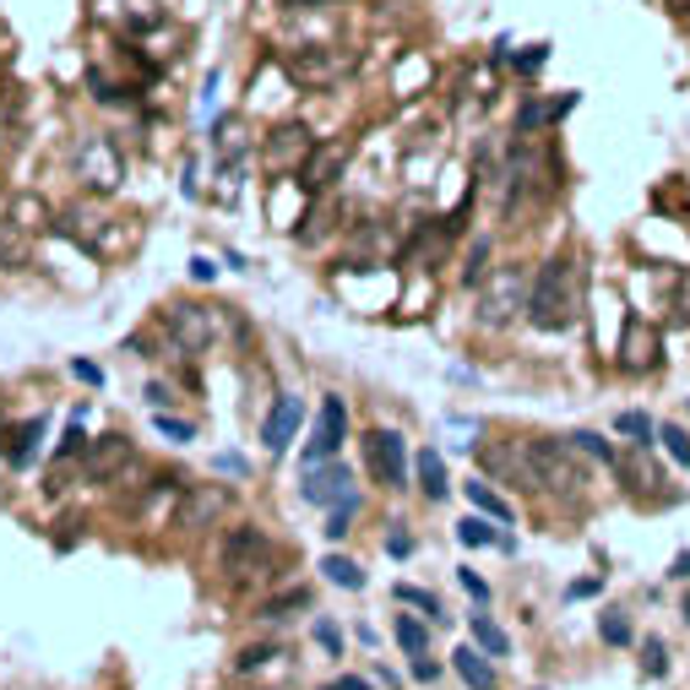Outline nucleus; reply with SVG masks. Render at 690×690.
<instances>
[{
	"mask_svg": "<svg viewBox=\"0 0 690 690\" xmlns=\"http://www.w3.org/2000/svg\"><path fill=\"white\" fill-rule=\"evenodd\" d=\"M82 446H87V436H82V425H71V430L61 436V446H55V462H61V457H76Z\"/></svg>",
	"mask_w": 690,
	"mask_h": 690,
	"instance_id": "58836bf2",
	"label": "nucleus"
},
{
	"mask_svg": "<svg viewBox=\"0 0 690 690\" xmlns=\"http://www.w3.org/2000/svg\"><path fill=\"white\" fill-rule=\"evenodd\" d=\"M348 158H354V147H348V142L311 147V158H305V169H300V186H305V196H321V190L337 186V180H343V169H348Z\"/></svg>",
	"mask_w": 690,
	"mask_h": 690,
	"instance_id": "9d476101",
	"label": "nucleus"
},
{
	"mask_svg": "<svg viewBox=\"0 0 690 690\" xmlns=\"http://www.w3.org/2000/svg\"><path fill=\"white\" fill-rule=\"evenodd\" d=\"M457 539H462L468 550H484V544H501V550H511V539H505V533H495L484 516H468V522H457Z\"/></svg>",
	"mask_w": 690,
	"mask_h": 690,
	"instance_id": "5701e85b",
	"label": "nucleus"
},
{
	"mask_svg": "<svg viewBox=\"0 0 690 690\" xmlns=\"http://www.w3.org/2000/svg\"><path fill=\"white\" fill-rule=\"evenodd\" d=\"M615 468H620V479H626L636 495H652V490H658V468H652L647 446H630L626 457H615Z\"/></svg>",
	"mask_w": 690,
	"mask_h": 690,
	"instance_id": "a211bd4d",
	"label": "nucleus"
},
{
	"mask_svg": "<svg viewBox=\"0 0 690 690\" xmlns=\"http://www.w3.org/2000/svg\"><path fill=\"white\" fill-rule=\"evenodd\" d=\"M414 462H419V490H425L430 501H440V495L451 490V479H446V462H440V451H436V446H425V451H419Z\"/></svg>",
	"mask_w": 690,
	"mask_h": 690,
	"instance_id": "412c9836",
	"label": "nucleus"
},
{
	"mask_svg": "<svg viewBox=\"0 0 690 690\" xmlns=\"http://www.w3.org/2000/svg\"><path fill=\"white\" fill-rule=\"evenodd\" d=\"M153 425H158V430H164L169 440H196V430H190V425H180V419H169V414H158Z\"/></svg>",
	"mask_w": 690,
	"mask_h": 690,
	"instance_id": "a19ab883",
	"label": "nucleus"
},
{
	"mask_svg": "<svg viewBox=\"0 0 690 690\" xmlns=\"http://www.w3.org/2000/svg\"><path fill=\"white\" fill-rule=\"evenodd\" d=\"M516 311H527V278H522V266H501V278L479 300V321L484 326H505Z\"/></svg>",
	"mask_w": 690,
	"mask_h": 690,
	"instance_id": "39448f33",
	"label": "nucleus"
},
{
	"mask_svg": "<svg viewBox=\"0 0 690 690\" xmlns=\"http://www.w3.org/2000/svg\"><path fill=\"white\" fill-rule=\"evenodd\" d=\"M473 641H479L490 658H505V652H511V636H505V630L495 626L490 615H473Z\"/></svg>",
	"mask_w": 690,
	"mask_h": 690,
	"instance_id": "393cba45",
	"label": "nucleus"
},
{
	"mask_svg": "<svg viewBox=\"0 0 690 690\" xmlns=\"http://www.w3.org/2000/svg\"><path fill=\"white\" fill-rule=\"evenodd\" d=\"M663 11L669 17H690V0H663Z\"/></svg>",
	"mask_w": 690,
	"mask_h": 690,
	"instance_id": "864d4df0",
	"label": "nucleus"
},
{
	"mask_svg": "<svg viewBox=\"0 0 690 690\" xmlns=\"http://www.w3.org/2000/svg\"><path fill=\"white\" fill-rule=\"evenodd\" d=\"M44 430H50V419H44V414L22 425V440H11V462H17V468H28V462L39 457V436H44Z\"/></svg>",
	"mask_w": 690,
	"mask_h": 690,
	"instance_id": "b1692460",
	"label": "nucleus"
},
{
	"mask_svg": "<svg viewBox=\"0 0 690 690\" xmlns=\"http://www.w3.org/2000/svg\"><path fill=\"white\" fill-rule=\"evenodd\" d=\"M669 576H680V582L690 576V550H686V555H675V565H669Z\"/></svg>",
	"mask_w": 690,
	"mask_h": 690,
	"instance_id": "603ef678",
	"label": "nucleus"
},
{
	"mask_svg": "<svg viewBox=\"0 0 690 690\" xmlns=\"http://www.w3.org/2000/svg\"><path fill=\"white\" fill-rule=\"evenodd\" d=\"M615 430H620L630 446H652V440H658V430H652V419H647V414H620V419H615Z\"/></svg>",
	"mask_w": 690,
	"mask_h": 690,
	"instance_id": "c85d7f7f",
	"label": "nucleus"
},
{
	"mask_svg": "<svg viewBox=\"0 0 690 690\" xmlns=\"http://www.w3.org/2000/svg\"><path fill=\"white\" fill-rule=\"evenodd\" d=\"M305 501L326 505V511L343 501H359V495H354V473H348L343 462H332V457H326V462H305Z\"/></svg>",
	"mask_w": 690,
	"mask_h": 690,
	"instance_id": "0eeeda50",
	"label": "nucleus"
},
{
	"mask_svg": "<svg viewBox=\"0 0 690 690\" xmlns=\"http://www.w3.org/2000/svg\"><path fill=\"white\" fill-rule=\"evenodd\" d=\"M571 104H576V93H561L555 104H539V98H527V104H522V115H516V136H527V130H544L550 121L571 115Z\"/></svg>",
	"mask_w": 690,
	"mask_h": 690,
	"instance_id": "6ab92c4d",
	"label": "nucleus"
},
{
	"mask_svg": "<svg viewBox=\"0 0 690 690\" xmlns=\"http://www.w3.org/2000/svg\"><path fill=\"white\" fill-rule=\"evenodd\" d=\"M593 457H582L571 440H527V490L550 495H587L593 484Z\"/></svg>",
	"mask_w": 690,
	"mask_h": 690,
	"instance_id": "f03ea898",
	"label": "nucleus"
},
{
	"mask_svg": "<svg viewBox=\"0 0 690 690\" xmlns=\"http://www.w3.org/2000/svg\"><path fill=\"white\" fill-rule=\"evenodd\" d=\"M397 647L419 658V652L430 647V626H425V620H414V615H397Z\"/></svg>",
	"mask_w": 690,
	"mask_h": 690,
	"instance_id": "a878e982",
	"label": "nucleus"
},
{
	"mask_svg": "<svg viewBox=\"0 0 690 690\" xmlns=\"http://www.w3.org/2000/svg\"><path fill=\"white\" fill-rule=\"evenodd\" d=\"M190 272H196V278H201V283H212V278H218V266H212V261H201V255H196V261H190Z\"/></svg>",
	"mask_w": 690,
	"mask_h": 690,
	"instance_id": "8fccbe9b",
	"label": "nucleus"
},
{
	"mask_svg": "<svg viewBox=\"0 0 690 690\" xmlns=\"http://www.w3.org/2000/svg\"><path fill=\"white\" fill-rule=\"evenodd\" d=\"M229 505H234V495L223 484H190L186 505H180V527L186 533H207V527H218L229 516Z\"/></svg>",
	"mask_w": 690,
	"mask_h": 690,
	"instance_id": "1a4fd4ad",
	"label": "nucleus"
},
{
	"mask_svg": "<svg viewBox=\"0 0 690 690\" xmlns=\"http://www.w3.org/2000/svg\"><path fill=\"white\" fill-rule=\"evenodd\" d=\"M300 419H305V402H300V397H278L272 414H266V425H261V446H266L272 457H283L294 430H300Z\"/></svg>",
	"mask_w": 690,
	"mask_h": 690,
	"instance_id": "ddd939ff",
	"label": "nucleus"
},
{
	"mask_svg": "<svg viewBox=\"0 0 690 690\" xmlns=\"http://www.w3.org/2000/svg\"><path fill=\"white\" fill-rule=\"evenodd\" d=\"M354 505H359V501L332 505V516H326V539H348V527H354Z\"/></svg>",
	"mask_w": 690,
	"mask_h": 690,
	"instance_id": "72a5a7b5",
	"label": "nucleus"
},
{
	"mask_svg": "<svg viewBox=\"0 0 690 690\" xmlns=\"http://www.w3.org/2000/svg\"><path fill=\"white\" fill-rule=\"evenodd\" d=\"M462 587H468V593H473L479 604L490 598V582H484V576H473V571H462Z\"/></svg>",
	"mask_w": 690,
	"mask_h": 690,
	"instance_id": "a18cd8bd",
	"label": "nucleus"
},
{
	"mask_svg": "<svg viewBox=\"0 0 690 690\" xmlns=\"http://www.w3.org/2000/svg\"><path fill=\"white\" fill-rule=\"evenodd\" d=\"M658 440L669 446V457H675L680 468H690V436L680 430V425H663V430H658Z\"/></svg>",
	"mask_w": 690,
	"mask_h": 690,
	"instance_id": "2f4dec72",
	"label": "nucleus"
},
{
	"mask_svg": "<svg viewBox=\"0 0 690 690\" xmlns=\"http://www.w3.org/2000/svg\"><path fill=\"white\" fill-rule=\"evenodd\" d=\"M397 604L419 609L425 620H440V598H436V593H425V587H408V582H397Z\"/></svg>",
	"mask_w": 690,
	"mask_h": 690,
	"instance_id": "cd10ccee",
	"label": "nucleus"
},
{
	"mask_svg": "<svg viewBox=\"0 0 690 690\" xmlns=\"http://www.w3.org/2000/svg\"><path fill=\"white\" fill-rule=\"evenodd\" d=\"M315 641H321V647H326V652H332V658H337V652H343V630L332 626V620H321V626H315Z\"/></svg>",
	"mask_w": 690,
	"mask_h": 690,
	"instance_id": "ea45409f",
	"label": "nucleus"
},
{
	"mask_svg": "<svg viewBox=\"0 0 690 690\" xmlns=\"http://www.w3.org/2000/svg\"><path fill=\"white\" fill-rule=\"evenodd\" d=\"M598 593H604V582H598V576H587V582H571V587H565V598H571V604H576V598H598Z\"/></svg>",
	"mask_w": 690,
	"mask_h": 690,
	"instance_id": "79ce46f5",
	"label": "nucleus"
},
{
	"mask_svg": "<svg viewBox=\"0 0 690 690\" xmlns=\"http://www.w3.org/2000/svg\"><path fill=\"white\" fill-rule=\"evenodd\" d=\"M321 576H326L332 587H343V593H359V587H365V571L348 561V555H326V561H321Z\"/></svg>",
	"mask_w": 690,
	"mask_h": 690,
	"instance_id": "4be33fe9",
	"label": "nucleus"
},
{
	"mask_svg": "<svg viewBox=\"0 0 690 690\" xmlns=\"http://www.w3.org/2000/svg\"><path fill=\"white\" fill-rule=\"evenodd\" d=\"M289 609H311V587H289V593L272 598L261 615H266V620H289Z\"/></svg>",
	"mask_w": 690,
	"mask_h": 690,
	"instance_id": "c756f323",
	"label": "nucleus"
},
{
	"mask_svg": "<svg viewBox=\"0 0 690 690\" xmlns=\"http://www.w3.org/2000/svg\"><path fill=\"white\" fill-rule=\"evenodd\" d=\"M451 669L462 675V686L468 690H495L501 680H495V663L484 658V647H457L451 652Z\"/></svg>",
	"mask_w": 690,
	"mask_h": 690,
	"instance_id": "f3484780",
	"label": "nucleus"
},
{
	"mask_svg": "<svg viewBox=\"0 0 690 690\" xmlns=\"http://www.w3.org/2000/svg\"><path fill=\"white\" fill-rule=\"evenodd\" d=\"M565 440H571V446H576L582 457H593V462H604V468H615V446H609V440L598 436V430H576V436H565Z\"/></svg>",
	"mask_w": 690,
	"mask_h": 690,
	"instance_id": "bb28decb",
	"label": "nucleus"
},
{
	"mask_svg": "<svg viewBox=\"0 0 690 690\" xmlns=\"http://www.w3.org/2000/svg\"><path fill=\"white\" fill-rule=\"evenodd\" d=\"M283 71H289L300 87H332V82L348 71V55H337V50H321V44H305V50H289Z\"/></svg>",
	"mask_w": 690,
	"mask_h": 690,
	"instance_id": "423d86ee",
	"label": "nucleus"
},
{
	"mask_svg": "<svg viewBox=\"0 0 690 690\" xmlns=\"http://www.w3.org/2000/svg\"><path fill=\"white\" fill-rule=\"evenodd\" d=\"M408 550H414V539H402V533H391V539H386V555H397V561H402Z\"/></svg>",
	"mask_w": 690,
	"mask_h": 690,
	"instance_id": "de8ad7c7",
	"label": "nucleus"
},
{
	"mask_svg": "<svg viewBox=\"0 0 690 690\" xmlns=\"http://www.w3.org/2000/svg\"><path fill=\"white\" fill-rule=\"evenodd\" d=\"M343 436H348V408H343V397H326V402H321V419H315V436H311V446H305V462L337 457Z\"/></svg>",
	"mask_w": 690,
	"mask_h": 690,
	"instance_id": "9b49d317",
	"label": "nucleus"
},
{
	"mask_svg": "<svg viewBox=\"0 0 690 690\" xmlns=\"http://www.w3.org/2000/svg\"><path fill=\"white\" fill-rule=\"evenodd\" d=\"M598 636H604L609 647H630V620L620 609H609V615H598Z\"/></svg>",
	"mask_w": 690,
	"mask_h": 690,
	"instance_id": "7c9ffc66",
	"label": "nucleus"
},
{
	"mask_svg": "<svg viewBox=\"0 0 690 690\" xmlns=\"http://www.w3.org/2000/svg\"><path fill=\"white\" fill-rule=\"evenodd\" d=\"M311 147H315V136L305 126H278L266 142H261V158H266L272 175H294V169H305Z\"/></svg>",
	"mask_w": 690,
	"mask_h": 690,
	"instance_id": "6e6552de",
	"label": "nucleus"
},
{
	"mask_svg": "<svg viewBox=\"0 0 690 690\" xmlns=\"http://www.w3.org/2000/svg\"><path fill=\"white\" fill-rule=\"evenodd\" d=\"M71 376H76V380H87V386H104V370H98L93 359H76V365H71Z\"/></svg>",
	"mask_w": 690,
	"mask_h": 690,
	"instance_id": "c03bdc74",
	"label": "nucleus"
},
{
	"mask_svg": "<svg viewBox=\"0 0 690 690\" xmlns=\"http://www.w3.org/2000/svg\"><path fill=\"white\" fill-rule=\"evenodd\" d=\"M620 365H626L630 376H641V370H652V365H658V332H652L647 321H626V337H620Z\"/></svg>",
	"mask_w": 690,
	"mask_h": 690,
	"instance_id": "dca6fc26",
	"label": "nucleus"
},
{
	"mask_svg": "<svg viewBox=\"0 0 690 690\" xmlns=\"http://www.w3.org/2000/svg\"><path fill=\"white\" fill-rule=\"evenodd\" d=\"M82 180L93 190H115L121 186V153L109 142H82V158H76Z\"/></svg>",
	"mask_w": 690,
	"mask_h": 690,
	"instance_id": "4468645a",
	"label": "nucleus"
},
{
	"mask_svg": "<svg viewBox=\"0 0 690 690\" xmlns=\"http://www.w3.org/2000/svg\"><path fill=\"white\" fill-rule=\"evenodd\" d=\"M82 462H87V479H104V484H109V479L130 462V440L126 436L87 440V446H82Z\"/></svg>",
	"mask_w": 690,
	"mask_h": 690,
	"instance_id": "2eb2a0df",
	"label": "nucleus"
},
{
	"mask_svg": "<svg viewBox=\"0 0 690 690\" xmlns=\"http://www.w3.org/2000/svg\"><path fill=\"white\" fill-rule=\"evenodd\" d=\"M582 294H587V272L576 255H555L539 266V278L527 283V321L539 332H565L582 315Z\"/></svg>",
	"mask_w": 690,
	"mask_h": 690,
	"instance_id": "f257e3e1",
	"label": "nucleus"
},
{
	"mask_svg": "<svg viewBox=\"0 0 690 690\" xmlns=\"http://www.w3.org/2000/svg\"><path fill=\"white\" fill-rule=\"evenodd\" d=\"M17 261H22V229L0 223V266H17Z\"/></svg>",
	"mask_w": 690,
	"mask_h": 690,
	"instance_id": "473e14b6",
	"label": "nucleus"
},
{
	"mask_svg": "<svg viewBox=\"0 0 690 690\" xmlns=\"http://www.w3.org/2000/svg\"><path fill=\"white\" fill-rule=\"evenodd\" d=\"M169 321V332H175V343L190 348V354H201L212 337H218V321H212V305H175V311L164 315Z\"/></svg>",
	"mask_w": 690,
	"mask_h": 690,
	"instance_id": "f8f14e48",
	"label": "nucleus"
},
{
	"mask_svg": "<svg viewBox=\"0 0 690 690\" xmlns=\"http://www.w3.org/2000/svg\"><path fill=\"white\" fill-rule=\"evenodd\" d=\"M641 669H647L652 680L669 669V658H663V641H647V647H641Z\"/></svg>",
	"mask_w": 690,
	"mask_h": 690,
	"instance_id": "e433bc0d",
	"label": "nucleus"
},
{
	"mask_svg": "<svg viewBox=\"0 0 690 690\" xmlns=\"http://www.w3.org/2000/svg\"><path fill=\"white\" fill-rule=\"evenodd\" d=\"M544 61H550V44H539V50H522V55H516V71H544Z\"/></svg>",
	"mask_w": 690,
	"mask_h": 690,
	"instance_id": "37998d69",
	"label": "nucleus"
},
{
	"mask_svg": "<svg viewBox=\"0 0 690 690\" xmlns=\"http://www.w3.org/2000/svg\"><path fill=\"white\" fill-rule=\"evenodd\" d=\"M321 690H370L359 675H343V680H332V686H321Z\"/></svg>",
	"mask_w": 690,
	"mask_h": 690,
	"instance_id": "09e8293b",
	"label": "nucleus"
},
{
	"mask_svg": "<svg viewBox=\"0 0 690 690\" xmlns=\"http://www.w3.org/2000/svg\"><path fill=\"white\" fill-rule=\"evenodd\" d=\"M147 402H153V408H158V414H164V408H169V402H175V391H169V386H147Z\"/></svg>",
	"mask_w": 690,
	"mask_h": 690,
	"instance_id": "49530a36",
	"label": "nucleus"
},
{
	"mask_svg": "<svg viewBox=\"0 0 690 690\" xmlns=\"http://www.w3.org/2000/svg\"><path fill=\"white\" fill-rule=\"evenodd\" d=\"M484 261H490V245L479 240V245H473V255H468V266H462V278H468V283H479V278H484Z\"/></svg>",
	"mask_w": 690,
	"mask_h": 690,
	"instance_id": "4c0bfd02",
	"label": "nucleus"
},
{
	"mask_svg": "<svg viewBox=\"0 0 690 690\" xmlns=\"http://www.w3.org/2000/svg\"><path fill=\"white\" fill-rule=\"evenodd\" d=\"M462 490H468V501L479 505V511H484V516H495V522H501V527H511V522H516V511H511V501H505V495H495V490H490V484H484V479H468V484H462Z\"/></svg>",
	"mask_w": 690,
	"mask_h": 690,
	"instance_id": "aec40b11",
	"label": "nucleus"
},
{
	"mask_svg": "<svg viewBox=\"0 0 690 690\" xmlns=\"http://www.w3.org/2000/svg\"><path fill=\"white\" fill-rule=\"evenodd\" d=\"M212 468H218V473H234V479H251V462H245L240 451H218Z\"/></svg>",
	"mask_w": 690,
	"mask_h": 690,
	"instance_id": "f704fd0d",
	"label": "nucleus"
},
{
	"mask_svg": "<svg viewBox=\"0 0 690 690\" xmlns=\"http://www.w3.org/2000/svg\"><path fill=\"white\" fill-rule=\"evenodd\" d=\"M223 571H229V582L234 587H255V582H266L272 571H278V544L261 533V527H234L229 533V544H223Z\"/></svg>",
	"mask_w": 690,
	"mask_h": 690,
	"instance_id": "7ed1b4c3",
	"label": "nucleus"
},
{
	"mask_svg": "<svg viewBox=\"0 0 690 690\" xmlns=\"http://www.w3.org/2000/svg\"><path fill=\"white\" fill-rule=\"evenodd\" d=\"M414 675H419V680H436L440 669H436V663H430V658H425V652H419V663H414Z\"/></svg>",
	"mask_w": 690,
	"mask_h": 690,
	"instance_id": "3c124183",
	"label": "nucleus"
},
{
	"mask_svg": "<svg viewBox=\"0 0 690 690\" xmlns=\"http://www.w3.org/2000/svg\"><path fill=\"white\" fill-rule=\"evenodd\" d=\"M365 468L380 490H402L408 484V440L397 430H370L365 436Z\"/></svg>",
	"mask_w": 690,
	"mask_h": 690,
	"instance_id": "20e7f679",
	"label": "nucleus"
},
{
	"mask_svg": "<svg viewBox=\"0 0 690 690\" xmlns=\"http://www.w3.org/2000/svg\"><path fill=\"white\" fill-rule=\"evenodd\" d=\"M272 658H283V652H278V647H251V652H240V658H234V669H245V675H251V669L272 663Z\"/></svg>",
	"mask_w": 690,
	"mask_h": 690,
	"instance_id": "c9c22d12",
	"label": "nucleus"
}]
</instances>
